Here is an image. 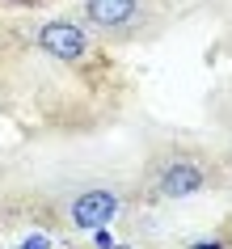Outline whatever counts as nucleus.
I'll return each mask as SVG.
<instances>
[{"mask_svg":"<svg viewBox=\"0 0 232 249\" xmlns=\"http://www.w3.org/2000/svg\"><path fill=\"white\" fill-rule=\"evenodd\" d=\"M148 186L161 198H190L207 186V169H203V160L190 157V152H165V157L152 160Z\"/></svg>","mask_w":232,"mask_h":249,"instance_id":"1","label":"nucleus"},{"mask_svg":"<svg viewBox=\"0 0 232 249\" xmlns=\"http://www.w3.org/2000/svg\"><path fill=\"white\" fill-rule=\"evenodd\" d=\"M123 211V195L118 190H106V186H89V190H76L72 203H68V220L72 228H102Z\"/></svg>","mask_w":232,"mask_h":249,"instance_id":"2","label":"nucleus"},{"mask_svg":"<svg viewBox=\"0 0 232 249\" xmlns=\"http://www.w3.org/2000/svg\"><path fill=\"white\" fill-rule=\"evenodd\" d=\"M85 17L97 30H118L135 17V0H85Z\"/></svg>","mask_w":232,"mask_h":249,"instance_id":"4","label":"nucleus"},{"mask_svg":"<svg viewBox=\"0 0 232 249\" xmlns=\"http://www.w3.org/2000/svg\"><path fill=\"white\" fill-rule=\"evenodd\" d=\"M38 47L47 55H55V59H64V64H76V59H85L89 38H85V30L76 21H42L38 26Z\"/></svg>","mask_w":232,"mask_h":249,"instance_id":"3","label":"nucleus"}]
</instances>
